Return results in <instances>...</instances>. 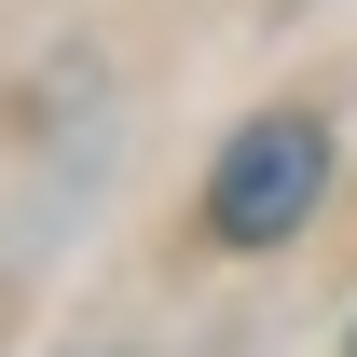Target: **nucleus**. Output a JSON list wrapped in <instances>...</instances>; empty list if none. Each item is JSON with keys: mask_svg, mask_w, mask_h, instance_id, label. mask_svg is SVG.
I'll list each match as a JSON object with an SVG mask.
<instances>
[{"mask_svg": "<svg viewBox=\"0 0 357 357\" xmlns=\"http://www.w3.org/2000/svg\"><path fill=\"white\" fill-rule=\"evenodd\" d=\"M316 206H330V124L316 110H261V124L220 137V165H206V234L220 248H289Z\"/></svg>", "mask_w": 357, "mask_h": 357, "instance_id": "f257e3e1", "label": "nucleus"}, {"mask_svg": "<svg viewBox=\"0 0 357 357\" xmlns=\"http://www.w3.org/2000/svg\"><path fill=\"white\" fill-rule=\"evenodd\" d=\"M344 357H357V344H344Z\"/></svg>", "mask_w": 357, "mask_h": 357, "instance_id": "f03ea898", "label": "nucleus"}]
</instances>
